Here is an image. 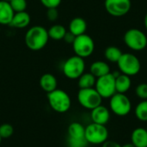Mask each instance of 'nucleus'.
<instances>
[{"label": "nucleus", "instance_id": "obj_1", "mask_svg": "<svg viewBox=\"0 0 147 147\" xmlns=\"http://www.w3.org/2000/svg\"><path fill=\"white\" fill-rule=\"evenodd\" d=\"M49 40L47 29L42 26L31 27L25 34L24 41L28 49L32 51H40L43 49Z\"/></svg>", "mask_w": 147, "mask_h": 147}, {"label": "nucleus", "instance_id": "obj_2", "mask_svg": "<svg viewBox=\"0 0 147 147\" xmlns=\"http://www.w3.org/2000/svg\"><path fill=\"white\" fill-rule=\"evenodd\" d=\"M47 101L52 109L58 113L67 112L71 105L70 96L65 90L59 89L47 93Z\"/></svg>", "mask_w": 147, "mask_h": 147}, {"label": "nucleus", "instance_id": "obj_3", "mask_svg": "<svg viewBox=\"0 0 147 147\" xmlns=\"http://www.w3.org/2000/svg\"><path fill=\"white\" fill-rule=\"evenodd\" d=\"M117 65L120 71L129 77L137 75L141 69V63L138 57L128 53L121 54Z\"/></svg>", "mask_w": 147, "mask_h": 147}, {"label": "nucleus", "instance_id": "obj_4", "mask_svg": "<svg viewBox=\"0 0 147 147\" xmlns=\"http://www.w3.org/2000/svg\"><path fill=\"white\" fill-rule=\"evenodd\" d=\"M85 140L91 145H102L109 138V131L104 125L92 122L85 127Z\"/></svg>", "mask_w": 147, "mask_h": 147}, {"label": "nucleus", "instance_id": "obj_5", "mask_svg": "<svg viewBox=\"0 0 147 147\" xmlns=\"http://www.w3.org/2000/svg\"><path fill=\"white\" fill-rule=\"evenodd\" d=\"M85 62L83 58L77 55L67 59L62 67L64 75L69 79H78L84 72Z\"/></svg>", "mask_w": 147, "mask_h": 147}, {"label": "nucleus", "instance_id": "obj_6", "mask_svg": "<svg viewBox=\"0 0 147 147\" xmlns=\"http://www.w3.org/2000/svg\"><path fill=\"white\" fill-rule=\"evenodd\" d=\"M78 101L84 109L92 110L102 104V97L95 88L80 89L78 93Z\"/></svg>", "mask_w": 147, "mask_h": 147}, {"label": "nucleus", "instance_id": "obj_7", "mask_svg": "<svg viewBox=\"0 0 147 147\" xmlns=\"http://www.w3.org/2000/svg\"><path fill=\"white\" fill-rule=\"evenodd\" d=\"M125 44L134 51H142L147 46V36L144 32L137 28L128 29L124 34Z\"/></svg>", "mask_w": 147, "mask_h": 147}, {"label": "nucleus", "instance_id": "obj_8", "mask_svg": "<svg viewBox=\"0 0 147 147\" xmlns=\"http://www.w3.org/2000/svg\"><path fill=\"white\" fill-rule=\"evenodd\" d=\"M72 47L77 56L84 59L90 57L93 53L95 50V43L90 35L84 34L76 36L72 43Z\"/></svg>", "mask_w": 147, "mask_h": 147}, {"label": "nucleus", "instance_id": "obj_9", "mask_svg": "<svg viewBox=\"0 0 147 147\" xmlns=\"http://www.w3.org/2000/svg\"><path fill=\"white\" fill-rule=\"evenodd\" d=\"M109 101L110 110L117 116H126L132 109V103L128 96L122 93H115Z\"/></svg>", "mask_w": 147, "mask_h": 147}, {"label": "nucleus", "instance_id": "obj_10", "mask_svg": "<svg viewBox=\"0 0 147 147\" xmlns=\"http://www.w3.org/2000/svg\"><path fill=\"white\" fill-rule=\"evenodd\" d=\"M95 89L99 95L103 98H110L116 93L115 78L113 73H109L105 76L96 78Z\"/></svg>", "mask_w": 147, "mask_h": 147}, {"label": "nucleus", "instance_id": "obj_11", "mask_svg": "<svg viewBox=\"0 0 147 147\" xmlns=\"http://www.w3.org/2000/svg\"><path fill=\"white\" fill-rule=\"evenodd\" d=\"M104 6L110 16L121 17L129 12L132 3L131 0H105Z\"/></svg>", "mask_w": 147, "mask_h": 147}, {"label": "nucleus", "instance_id": "obj_12", "mask_svg": "<svg viewBox=\"0 0 147 147\" xmlns=\"http://www.w3.org/2000/svg\"><path fill=\"white\" fill-rule=\"evenodd\" d=\"M90 117L92 122L105 126L110 119V111L108 108L101 104L91 110Z\"/></svg>", "mask_w": 147, "mask_h": 147}, {"label": "nucleus", "instance_id": "obj_13", "mask_svg": "<svg viewBox=\"0 0 147 147\" xmlns=\"http://www.w3.org/2000/svg\"><path fill=\"white\" fill-rule=\"evenodd\" d=\"M131 143L135 147H147V130L143 127L135 128L131 134Z\"/></svg>", "mask_w": 147, "mask_h": 147}, {"label": "nucleus", "instance_id": "obj_14", "mask_svg": "<svg viewBox=\"0 0 147 147\" xmlns=\"http://www.w3.org/2000/svg\"><path fill=\"white\" fill-rule=\"evenodd\" d=\"M15 12L9 2L0 0V24L9 25Z\"/></svg>", "mask_w": 147, "mask_h": 147}, {"label": "nucleus", "instance_id": "obj_15", "mask_svg": "<svg viewBox=\"0 0 147 147\" xmlns=\"http://www.w3.org/2000/svg\"><path fill=\"white\" fill-rule=\"evenodd\" d=\"M31 17L27 11L16 12L14 14L10 22V26L16 28H24L30 23Z\"/></svg>", "mask_w": 147, "mask_h": 147}, {"label": "nucleus", "instance_id": "obj_16", "mask_svg": "<svg viewBox=\"0 0 147 147\" xmlns=\"http://www.w3.org/2000/svg\"><path fill=\"white\" fill-rule=\"evenodd\" d=\"M57 85V78L51 73H45L40 78V86L47 93H50L56 90Z\"/></svg>", "mask_w": 147, "mask_h": 147}, {"label": "nucleus", "instance_id": "obj_17", "mask_svg": "<svg viewBox=\"0 0 147 147\" xmlns=\"http://www.w3.org/2000/svg\"><path fill=\"white\" fill-rule=\"evenodd\" d=\"M87 29L86 21L82 17L73 18L69 24V31L75 36H78L85 34Z\"/></svg>", "mask_w": 147, "mask_h": 147}, {"label": "nucleus", "instance_id": "obj_18", "mask_svg": "<svg viewBox=\"0 0 147 147\" xmlns=\"http://www.w3.org/2000/svg\"><path fill=\"white\" fill-rule=\"evenodd\" d=\"M131 85H132V81L129 76L120 73L117 77H115L116 93L125 94L130 90Z\"/></svg>", "mask_w": 147, "mask_h": 147}, {"label": "nucleus", "instance_id": "obj_19", "mask_svg": "<svg viewBox=\"0 0 147 147\" xmlns=\"http://www.w3.org/2000/svg\"><path fill=\"white\" fill-rule=\"evenodd\" d=\"M90 72L93 74L96 78H98L110 73V67L104 61H95L90 65Z\"/></svg>", "mask_w": 147, "mask_h": 147}, {"label": "nucleus", "instance_id": "obj_20", "mask_svg": "<svg viewBox=\"0 0 147 147\" xmlns=\"http://www.w3.org/2000/svg\"><path fill=\"white\" fill-rule=\"evenodd\" d=\"M85 134V127L79 122H72L68 127V136L72 139H84Z\"/></svg>", "mask_w": 147, "mask_h": 147}, {"label": "nucleus", "instance_id": "obj_21", "mask_svg": "<svg viewBox=\"0 0 147 147\" xmlns=\"http://www.w3.org/2000/svg\"><path fill=\"white\" fill-rule=\"evenodd\" d=\"M96 82V78L90 72H84L78 78V87L80 89L94 88Z\"/></svg>", "mask_w": 147, "mask_h": 147}, {"label": "nucleus", "instance_id": "obj_22", "mask_svg": "<svg viewBox=\"0 0 147 147\" xmlns=\"http://www.w3.org/2000/svg\"><path fill=\"white\" fill-rule=\"evenodd\" d=\"M47 32H48L49 38L55 40H63L67 31L63 25L54 24L47 30Z\"/></svg>", "mask_w": 147, "mask_h": 147}, {"label": "nucleus", "instance_id": "obj_23", "mask_svg": "<svg viewBox=\"0 0 147 147\" xmlns=\"http://www.w3.org/2000/svg\"><path fill=\"white\" fill-rule=\"evenodd\" d=\"M121 54H122V52L121 51V49L114 46L107 47L104 52V56L106 59L113 63H117Z\"/></svg>", "mask_w": 147, "mask_h": 147}, {"label": "nucleus", "instance_id": "obj_24", "mask_svg": "<svg viewBox=\"0 0 147 147\" xmlns=\"http://www.w3.org/2000/svg\"><path fill=\"white\" fill-rule=\"evenodd\" d=\"M134 113L136 118L139 121L147 122V100H142L138 103Z\"/></svg>", "mask_w": 147, "mask_h": 147}, {"label": "nucleus", "instance_id": "obj_25", "mask_svg": "<svg viewBox=\"0 0 147 147\" xmlns=\"http://www.w3.org/2000/svg\"><path fill=\"white\" fill-rule=\"evenodd\" d=\"M9 3L15 13L26 11L28 6V3L26 0H10Z\"/></svg>", "mask_w": 147, "mask_h": 147}, {"label": "nucleus", "instance_id": "obj_26", "mask_svg": "<svg viewBox=\"0 0 147 147\" xmlns=\"http://www.w3.org/2000/svg\"><path fill=\"white\" fill-rule=\"evenodd\" d=\"M14 134V127L8 123L2 124L0 126V136L2 139H7L13 135Z\"/></svg>", "mask_w": 147, "mask_h": 147}, {"label": "nucleus", "instance_id": "obj_27", "mask_svg": "<svg viewBox=\"0 0 147 147\" xmlns=\"http://www.w3.org/2000/svg\"><path fill=\"white\" fill-rule=\"evenodd\" d=\"M89 143L84 139H72V138H68L67 140V146L68 147H87Z\"/></svg>", "mask_w": 147, "mask_h": 147}, {"label": "nucleus", "instance_id": "obj_28", "mask_svg": "<svg viewBox=\"0 0 147 147\" xmlns=\"http://www.w3.org/2000/svg\"><path fill=\"white\" fill-rule=\"evenodd\" d=\"M135 93L142 100H147V84H140L136 87Z\"/></svg>", "mask_w": 147, "mask_h": 147}, {"label": "nucleus", "instance_id": "obj_29", "mask_svg": "<svg viewBox=\"0 0 147 147\" xmlns=\"http://www.w3.org/2000/svg\"><path fill=\"white\" fill-rule=\"evenodd\" d=\"M41 4L47 9L57 8L60 5L62 0H40Z\"/></svg>", "mask_w": 147, "mask_h": 147}, {"label": "nucleus", "instance_id": "obj_30", "mask_svg": "<svg viewBox=\"0 0 147 147\" xmlns=\"http://www.w3.org/2000/svg\"><path fill=\"white\" fill-rule=\"evenodd\" d=\"M59 17V12L57 8H50L47 9V18L51 21V22H54L58 19Z\"/></svg>", "mask_w": 147, "mask_h": 147}, {"label": "nucleus", "instance_id": "obj_31", "mask_svg": "<svg viewBox=\"0 0 147 147\" xmlns=\"http://www.w3.org/2000/svg\"><path fill=\"white\" fill-rule=\"evenodd\" d=\"M75 38H76V36H75L73 34H71L70 31H68V32H66V34H65L63 40H64L66 43H69V44H71V45H72V43H73Z\"/></svg>", "mask_w": 147, "mask_h": 147}, {"label": "nucleus", "instance_id": "obj_32", "mask_svg": "<svg viewBox=\"0 0 147 147\" xmlns=\"http://www.w3.org/2000/svg\"><path fill=\"white\" fill-rule=\"evenodd\" d=\"M102 146V147H122L118 142L114 140H106Z\"/></svg>", "mask_w": 147, "mask_h": 147}, {"label": "nucleus", "instance_id": "obj_33", "mask_svg": "<svg viewBox=\"0 0 147 147\" xmlns=\"http://www.w3.org/2000/svg\"><path fill=\"white\" fill-rule=\"evenodd\" d=\"M144 24H145V27H146V30H147V13L146 14V16H145V19H144Z\"/></svg>", "mask_w": 147, "mask_h": 147}, {"label": "nucleus", "instance_id": "obj_34", "mask_svg": "<svg viewBox=\"0 0 147 147\" xmlns=\"http://www.w3.org/2000/svg\"><path fill=\"white\" fill-rule=\"evenodd\" d=\"M122 147H135L132 143H128V144H126L124 146H122Z\"/></svg>", "mask_w": 147, "mask_h": 147}, {"label": "nucleus", "instance_id": "obj_35", "mask_svg": "<svg viewBox=\"0 0 147 147\" xmlns=\"http://www.w3.org/2000/svg\"><path fill=\"white\" fill-rule=\"evenodd\" d=\"M1 141H2V138H1V136H0V144H1Z\"/></svg>", "mask_w": 147, "mask_h": 147}, {"label": "nucleus", "instance_id": "obj_36", "mask_svg": "<svg viewBox=\"0 0 147 147\" xmlns=\"http://www.w3.org/2000/svg\"><path fill=\"white\" fill-rule=\"evenodd\" d=\"M3 1H6V2H9L10 0H3Z\"/></svg>", "mask_w": 147, "mask_h": 147}, {"label": "nucleus", "instance_id": "obj_37", "mask_svg": "<svg viewBox=\"0 0 147 147\" xmlns=\"http://www.w3.org/2000/svg\"><path fill=\"white\" fill-rule=\"evenodd\" d=\"M146 130H147V127H146Z\"/></svg>", "mask_w": 147, "mask_h": 147}]
</instances>
